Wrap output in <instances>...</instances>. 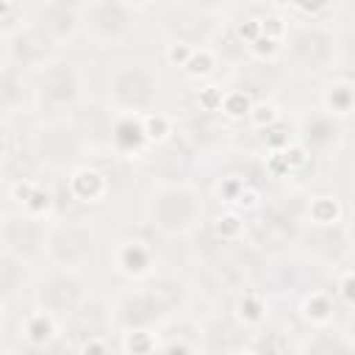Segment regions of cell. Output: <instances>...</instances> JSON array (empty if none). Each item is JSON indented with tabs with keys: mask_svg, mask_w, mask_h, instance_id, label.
Instances as JSON below:
<instances>
[{
	"mask_svg": "<svg viewBox=\"0 0 355 355\" xmlns=\"http://www.w3.org/2000/svg\"><path fill=\"white\" fill-rule=\"evenodd\" d=\"M44 19H47V22H44V33H47V36H53V39H69V36H72L75 17H72V11H69L67 6L50 8Z\"/></svg>",
	"mask_w": 355,
	"mask_h": 355,
	"instance_id": "obj_15",
	"label": "cell"
},
{
	"mask_svg": "<svg viewBox=\"0 0 355 355\" xmlns=\"http://www.w3.org/2000/svg\"><path fill=\"white\" fill-rule=\"evenodd\" d=\"M302 316L308 322H313V324H327L333 319V302H330V297L322 294V291L308 294L302 300Z\"/></svg>",
	"mask_w": 355,
	"mask_h": 355,
	"instance_id": "obj_16",
	"label": "cell"
},
{
	"mask_svg": "<svg viewBox=\"0 0 355 355\" xmlns=\"http://www.w3.org/2000/svg\"><path fill=\"white\" fill-rule=\"evenodd\" d=\"M211 67H214V55H211V50H194L191 53V58L186 61V69L191 72V75H205V72H211Z\"/></svg>",
	"mask_w": 355,
	"mask_h": 355,
	"instance_id": "obj_23",
	"label": "cell"
},
{
	"mask_svg": "<svg viewBox=\"0 0 355 355\" xmlns=\"http://www.w3.org/2000/svg\"><path fill=\"white\" fill-rule=\"evenodd\" d=\"M44 50H47V39L36 31H19L17 33V44H11V53H17L19 64L22 67H31L36 64L39 58H44Z\"/></svg>",
	"mask_w": 355,
	"mask_h": 355,
	"instance_id": "obj_13",
	"label": "cell"
},
{
	"mask_svg": "<svg viewBox=\"0 0 355 355\" xmlns=\"http://www.w3.org/2000/svg\"><path fill=\"white\" fill-rule=\"evenodd\" d=\"M291 53L302 67L324 69V64L333 58V36L322 28H302L291 36Z\"/></svg>",
	"mask_w": 355,
	"mask_h": 355,
	"instance_id": "obj_6",
	"label": "cell"
},
{
	"mask_svg": "<svg viewBox=\"0 0 355 355\" xmlns=\"http://www.w3.org/2000/svg\"><path fill=\"white\" fill-rule=\"evenodd\" d=\"M291 3H294V8H300L305 14H319L330 6V0H291Z\"/></svg>",
	"mask_w": 355,
	"mask_h": 355,
	"instance_id": "obj_29",
	"label": "cell"
},
{
	"mask_svg": "<svg viewBox=\"0 0 355 355\" xmlns=\"http://www.w3.org/2000/svg\"><path fill=\"white\" fill-rule=\"evenodd\" d=\"M69 191L75 200L80 202H100V197L108 191V178L92 166H83L78 172H72L69 178Z\"/></svg>",
	"mask_w": 355,
	"mask_h": 355,
	"instance_id": "obj_10",
	"label": "cell"
},
{
	"mask_svg": "<svg viewBox=\"0 0 355 355\" xmlns=\"http://www.w3.org/2000/svg\"><path fill=\"white\" fill-rule=\"evenodd\" d=\"M147 338V333L144 330H136V333H130L128 336V344H125V349H133V352H141V349H153L155 344L153 341H144Z\"/></svg>",
	"mask_w": 355,
	"mask_h": 355,
	"instance_id": "obj_25",
	"label": "cell"
},
{
	"mask_svg": "<svg viewBox=\"0 0 355 355\" xmlns=\"http://www.w3.org/2000/svg\"><path fill=\"white\" fill-rule=\"evenodd\" d=\"M50 205H53V200H50V194H47V191H44L39 183L33 186V191L28 194V200L22 202V208H25L28 214H33V216H42V214H44Z\"/></svg>",
	"mask_w": 355,
	"mask_h": 355,
	"instance_id": "obj_22",
	"label": "cell"
},
{
	"mask_svg": "<svg viewBox=\"0 0 355 355\" xmlns=\"http://www.w3.org/2000/svg\"><path fill=\"white\" fill-rule=\"evenodd\" d=\"M55 336V324H53V313L50 311H36L25 319V338L33 347H44L50 338Z\"/></svg>",
	"mask_w": 355,
	"mask_h": 355,
	"instance_id": "obj_14",
	"label": "cell"
},
{
	"mask_svg": "<svg viewBox=\"0 0 355 355\" xmlns=\"http://www.w3.org/2000/svg\"><path fill=\"white\" fill-rule=\"evenodd\" d=\"M42 94L53 105L72 103V97L78 94V78H75L72 67L69 64H53V67H47L44 75H42Z\"/></svg>",
	"mask_w": 355,
	"mask_h": 355,
	"instance_id": "obj_8",
	"label": "cell"
},
{
	"mask_svg": "<svg viewBox=\"0 0 355 355\" xmlns=\"http://www.w3.org/2000/svg\"><path fill=\"white\" fill-rule=\"evenodd\" d=\"M202 108L205 111H216V108H222V92H216L214 86H208L205 92H202Z\"/></svg>",
	"mask_w": 355,
	"mask_h": 355,
	"instance_id": "obj_28",
	"label": "cell"
},
{
	"mask_svg": "<svg viewBox=\"0 0 355 355\" xmlns=\"http://www.w3.org/2000/svg\"><path fill=\"white\" fill-rule=\"evenodd\" d=\"M258 33H261V22H255V19H247V25L239 28V36H241V39L247 36V42H255Z\"/></svg>",
	"mask_w": 355,
	"mask_h": 355,
	"instance_id": "obj_32",
	"label": "cell"
},
{
	"mask_svg": "<svg viewBox=\"0 0 355 355\" xmlns=\"http://www.w3.org/2000/svg\"><path fill=\"white\" fill-rule=\"evenodd\" d=\"M311 219L316 225H336L341 219V208H338L336 197H316L311 202Z\"/></svg>",
	"mask_w": 355,
	"mask_h": 355,
	"instance_id": "obj_18",
	"label": "cell"
},
{
	"mask_svg": "<svg viewBox=\"0 0 355 355\" xmlns=\"http://www.w3.org/2000/svg\"><path fill=\"white\" fill-rule=\"evenodd\" d=\"M239 316H241V322H247V324L261 322V319H263V302H261L255 294H244V297L239 300Z\"/></svg>",
	"mask_w": 355,
	"mask_h": 355,
	"instance_id": "obj_21",
	"label": "cell"
},
{
	"mask_svg": "<svg viewBox=\"0 0 355 355\" xmlns=\"http://www.w3.org/2000/svg\"><path fill=\"white\" fill-rule=\"evenodd\" d=\"M150 216L153 225L164 233H189L202 216L200 194L189 186H166L158 194H153Z\"/></svg>",
	"mask_w": 355,
	"mask_h": 355,
	"instance_id": "obj_1",
	"label": "cell"
},
{
	"mask_svg": "<svg viewBox=\"0 0 355 355\" xmlns=\"http://www.w3.org/2000/svg\"><path fill=\"white\" fill-rule=\"evenodd\" d=\"M128 31V11L119 0H97L86 11V33L94 42H114Z\"/></svg>",
	"mask_w": 355,
	"mask_h": 355,
	"instance_id": "obj_5",
	"label": "cell"
},
{
	"mask_svg": "<svg viewBox=\"0 0 355 355\" xmlns=\"http://www.w3.org/2000/svg\"><path fill=\"white\" fill-rule=\"evenodd\" d=\"M241 230H244V222H241L236 214H227V216H222V219L216 222V233H219L222 239H227V241L236 239Z\"/></svg>",
	"mask_w": 355,
	"mask_h": 355,
	"instance_id": "obj_24",
	"label": "cell"
},
{
	"mask_svg": "<svg viewBox=\"0 0 355 355\" xmlns=\"http://www.w3.org/2000/svg\"><path fill=\"white\" fill-rule=\"evenodd\" d=\"M128 3H136V6H144L147 0H128Z\"/></svg>",
	"mask_w": 355,
	"mask_h": 355,
	"instance_id": "obj_34",
	"label": "cell"
},
{
	"mask_svg": "<svg viewBox=\"0 0 355 355\" xmlns=\"http://www.w3.org/2000/svg\"><path fill=\"white\" fill-rule=\"evenodd\" d=\"M252 119L263 128V122H266V125H269V122H275V108H272L269 103H261V105H255V108H252Z\"/></svg>",
	"mask_w": 355,
	"mask_h": 355,
	"instance_id": "obj_30",
	"label": "cell"
},
{
	"mask_svg": "<svg viewBox=\"0 0 355 355\" xmlns=\"http://www.w3.org/2000/svg\"><path fill=\"white\" fill-rule=\"evenodd\" d=\"M108 92L122 111L141 114V111H150V105L155 103L158 80L150 69H144L139 64H125V67L114 69V75L108 78Z\"/></svg>",
	"mask_w": 355,
	"mask_h": 355,
	"instance_id": "obj_3",
	"label": "cell"
},
{
	"mask_svg": "<svg viewBox=\"0 0 355 355\" xmlns=\"http://www.w3.org/2000/svg\"><path fill=\"white\" fill-rule=\"evenodd\" d=\"M44 252L47 258L61 266V269H80L86 266V261H92L94 252V230L89 225L80 222H67V225H55L47 239H44Z\"/></svg>",
	"mask_w": 355,
	"mask_h": 355,
	"instance_id": "obj_2",
	"label": "cell"
},
{
	"mask_svg": "<svg viewBox=\"0 0 355 355\" xmlns=\"http://www.w3.org/2000/svg\"><path fill=\"white\" fill-rule=\"evenodd\" d=\"M261 33H266V36H280L283 33V22L277 19V17H269V19H261Z\"/></svg>",
	"mask_w": 355,
	"mask_h": 355,
	"instance_id": "obj_31",
	"label": "cell"
},
{
	"mask_svg": "<svg viewBox=\"0 0 355 355\" xmlns=\"http://www.w3.org/2000/svg\"><path fill=\"white\" fill-rule=\"evenodd\" d=\"M111 139H114V147L119 153H139L150 139L144 133V122L136 119L133 114H125L122 119H116L114 130H111Z\"/></svg>",
	"mask_w": 355,
	"mask_h": 355,
	"instance_id": "obj_11",
	"label": "cell"
},
{
	"mask_svg": "<svg viewBox=\"0 0 355 355\" xmlns=\"http://www.w3.org/2000/svg\"><path fill=\"white\" fill-rule=\"evenodd\" d=\"M222 111L227 114V116H244V114H250L252 108H250V97L244 94V92H227V94H222Z\"/></svg>",
	"mask_w": 355,
	"mask_h": 355,
	"instance_id": "obj_19",
	"label": "cell"
},
{
	"mask_svg": "<svg viewBox=\"0 0 355 355\" xmlns=\"http://www.w3.org/2000/svg\"><path fill=\"white\" fill-rule=\"evenodd\" d=\"M150 263H153V250L144 241H125L116 250V266H119V272H125L130 277L147 275Z\"/></svg>",
	"mask_w": 355,
	"mask_h": 355,
	"instance_id": "obj_12",
	"label": "cell"
},
{
	"mask_svg": "<svg viewBox=\"0 0 355 355\" xmlns=\"http://www.w3.org/2000/svg\"><path fill=\"white\" fill-rule=\"evenodd\" d=\"M338 291H341V297H344L349 305H355V272H347V275L338 280Z\"/></svg>",
	"mask_w": 355,
	"mask_h": 355,
	"instance_id": "obj_26",
	"label": "cell"
},
{
	"mask_svg": "<svg viewBox=\"0 0 355 355\" xmlns=\"http://www.w3.org/2000/svg\"><path fill=\"white\" fill-rule=\"evenodd\" d=\"M44 239H47V233L42 230V225L33 214L31 216H6V222H3V241H6L8 252H17L19 241H25L22 255H31L39 247L44 250Z\"/></svg>",
	"mask_w": 355,
	"mask_h": 355,
	"instance_id": "obj_7",
	"label": "cell"
},
{
	"mask_svg": "<svg viewBox=\"0 0 355 355\" xmlns=\"http://www.w3.org/2000/svg\"><path fill=\"white\" fill-rule=\"evenodd\" d=\"M141 122H144V133H147V139L150 141H161V139H166V133H169V119L164 116V114H144L141 116Z\"/></svg>",
	"mask_w": 355,
	"mask_h": 355,
	"instance_id": "obj_20",
	"label": "cell"
},
{
	"mask_svg": "<svg viewBox=\"0 0 355 355\" xmlns=\"http://www.w3.org/2000/svg\"><path fill=\"white\" fill-rule=\"evenodd\" d=\"M191 53H194V50H191V47H186V44H172L166 55H169V61H172V64H180V67H186V61L191 58Z\"/></svg>",
	"mask_w": 355,
	"mask_h": 355,
	"instance_id": "obj_27",
	"label": "cell"
},
{
	"mask_svg": "<svg viewBox=\"0 0 355 355\" xmlns=\"http://www.w3.org/2000/svg\"><path fill=\"white\" fill-rule=\"evenodd\" d=\"M347 239H349V244L355 247V211H352V216H349V222H347Z\"/></svg>",
	"mask_w": 355,
	"mask_h": 355,
	"instance_id": "obj_33",
	"label": "cell"
},
{
	"mask_svg": "<svg viewBox=\"0 0 355 355\" xmlns=\"http://www.w3.org/2000/svg\"><path fill=\"white\" fill-rule=\"evenodd\" d=\"M36 300L50 313H75L80 305V286L72 275V269L55 266L36 288Z\"/></svg>",
	"mask_w": 355,
	"mask_h": 355,
	"instance_id": "obj_4",
	"label": "cell"
},
{
	"mask_svg": "<svg viewBox=\"0 0 355 355\" xmlns=\"http://www.w3.org/2000/svg\"><path fill=\"white\" fill-rule=\"evenodd\" d=\"M324 105L330 114H349L355 108V86L349 83H336L324 94Z\"/></svg>",
	"mask_w": 355,
	"mask_h": 355,
	"instance_id": "obj_17",
	"label": "cell"
},
{
	"mask_svg": "<svg viewBox=\"0 0 355 355\" xmlns=\"http://www.w3.org/2000/svg\"><path fill=\"white\" fill-rule=\"evenodd\" d=\"M300 133H302L305 150H327L338 139V122H333V116H327V114H316L302 122Z\"/></svg>",
	"mask_w": 355,
	"mask_h": 355,
	"instance_id": "obj_9",
	"label": "cell"
}]
</instances>
